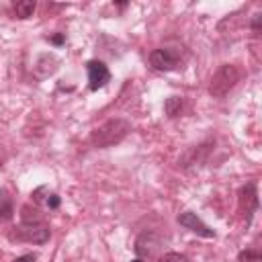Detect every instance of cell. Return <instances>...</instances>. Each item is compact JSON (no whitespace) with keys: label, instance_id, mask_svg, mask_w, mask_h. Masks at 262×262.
<instances>
[{"label":"cell","instance_id":"obj_8","mask_svg":"<svg viewBox=\"0 0 262 262\" xmlns=\"http://www.w3.org/2000/svg\"><path fill=\"white\" fill-rule=\"evenodd\" d=\"M176 221H178L184 229H188L190 233H196L199 237H207V239H211V237L217 235L215 229H211V227H209L196 213H192V211H182V213H178Z\"/></svg>","mask_w":262,"mask_h":262},{"label":"cell","instance_id":"obj_4","mask_svg":"<svg viewBox=\"0 0 262 262\" xmlns=\"http://www.w3.org/2000/svg\"><path fill=\"white\" fill-rule=\"evenodd\" d=\"M133 248H135L137 258H141V260H145V258H156V256L160 254V250H162V237H160V233L154 231V229H143V231L137 235Z\"/></svg>","mask_w":262,"mask_h":262},{"label":"cell","instance_id":"obj_14","mask_svg":"<svg viewBox=\"0 0 262 262\" xmlns=\"http://www.w3.org/2000/svg\"><path fill=\"white\" fill-rule=\"evenodd\" d=\"M31 196H33V201H35L37 205H43V207H47L49 211H57L59 205H61V196H59L57 192H51L49 188H45V196H35V194H31Z\"/></svg>","mask_w":262,"mask_h":262},{"label":"cell","instance_id":"obj_19","mask_svg":"<svg viewBox=\"0 0 262 262\" xmlns=\"http://www.w3.org/2000/svg\"><path fill=\"white\" fill-rule=\"evenodd\" d=\"M260 18H262L260 14H254V18H252V33H256V35L260 33Z\"/></svg>","mask_w":262,"mask_h":262},{"label":"cell","instance_id":"obj_10","mask_svg":"<svg viewBox=\"0 0 262 262\" xmlns=\"http://www.w3.org/2000/svg\"><path fill=\"white\" fill-rule=\"evenodd\" d=\"M57 66H59V59L53 53H41L33 66V74H35V78L45 80L57 72Z\"/></svg>","mask_w":262,"mask_h":262},{"label":"cell","instance_id":"obj_18","mask_svg":"<svg viewBox=\"0 0 262 262\" xmlns=\"http://www.w3.org/2000/svg\"><path fill=\"white\" fill-rule=\"evenodd\" d=\"M12 262H37V254H33V252H29V254H23V256H18V258H14Z\"/></svg>","mask_w":262,"mask_h":262},{"label":"cell","instance_id":"obj_3","mask_svg":"<svg viewBox=\"0 0 262 262\" xmlns=\"http://www.w3.org/2000/svg\"><path fill=\"white\" fill-rule=\"evenodd\" d=\"M182 55L178 47H156L149 53V66L156 72H172L180 66Z\"/></svg>","mask_w":262,"mask_h":262},{"label":"cell","instance_id":"obj_13","mask_svg":"<svg viewBox=\"0 0 262 262\" xmlns=\"http://www.w3.org/2000/svg\"><path fill=\"white\" fill-rule=\"evenodd\" d=\"M182 108H184V98H182V96H168V98L164 100V113H166L168 119L180 117Z\"/></svg>","mask_w":262,"mask_h":262},{"label":"cell","instance_id":"obj_16","mask_svg":"<svg viewBox=\"0 0 262 262\" xmlns=\"http://www.w3.org/2000/svg\"><path fill=\"white\" fill-rule=\"evenodd\" d=\"M160 262H190V260L180 252H166L160 256Z\"/></svg>","mask_w":262,"mask_h":262},{"label":"cell","instance_id":"obj_15","mask_svg":"<svg viewBox=\"0 0 262 262\" xmlns=\"http://www.w3.org/2000/svg\"><path fill=\"white\" fill-rule=\"evenodd\" d=\"M237 262H262V254L256 248H246L237 254Z\"/></svg>","mask_w":262,"mask_h":262},{"label":"cell","instance_id":"obj_11","mask_svg":"<svg viewBox=\"0 0 262 262\" xmlns=\"http://www.w3.org/2000/svg\"><path fill=\"white\" fill-rule=\"evenodd\" d=\"M14 217V201L6 188H0V223H8Z\"/></svg>","mask_w":262,"mask_h":262},{"label":"cell","instance_id":"obj_2","mask_svg":"<svg viewBox=\"0 0 262 262\" xmlns=\"http://www.w3.org/2000/svg\"><path fill=\"white\" fill-rule=\"evenodd\" d=\"M242 78V72L237 66L233 63H221L219 70L213 74L211 78V84H209V94L215 96V98H223L229 94V90L235 88V84L239 82Z\"/></svg>","mask_w":262,"mask_h":262},{"label":"cell","instance_id":"obj_20","mask_svg":"<svg viewBox=\"0 0 262 262\" xmlns=\"http://www.w3.org/2000/svg\"><path fill=\"white\" fill-rule=\"evenodd\" d=\"M129 262H143L141 258H133V260H129Z\"/></svg>","mask_w":262,"mask_h":262},{"label":"cell","instance_id":"obj_7","mask_svg":"<svg viewBox=\"0 0 262 262\" xmlns=\"http://www.w3.org/2000/svg\"><path fill=\"white\" fill-rule=\"evenodd\" d=\"M86 74H88V88L92 92L104 88L111 82V70L100 59H88L86 61Z\"/></svg>","mask_w":262,"mask_h":262},{"label":"cell","instance_id":"obj_12","mask_svg":"<svg viewBox=\"0 0 262 262\" xmlns=\"http://www.w3.org/2000/svg\"><path fill=\"white\" fill-rule=\"evenodd\" d=\"M37 10V2L35 0H18L12 4V12L16 18H31Z\"/></svg>","mask_w":262,"mask_h":262},{"label":"cell","instance_id":"obj_6","mask_svg":"<svg viewBox=\"0 0 262 262\" xmlns=\"http://www.w3.org/2000/svg\"><path fill=\"white\" fill-rule=\"evenodd\" d=\"M237 203H239V211L246 215V225H250L254 213L258 211V188H256V182H246L244 186H239Z\"/></svg>","mask_w":262,"mask_h":262},{"label":"cell","instance_id":"obj_17","mask_svg":"<svg viewBox=\"0 0 262 262\" xmlns=\"http://www.w3.org/2000/svg\"><path fill=\"white\" fill-rule=\"evenodd\" d=\"M47 41L53 43V45H63V43H66V33H57V35H53V37H47Z\"/></svg>","mask_w":262,"mask_h":262},{"label":"cell","instance_id":"obj_9","mask_svg":"<svg viewBox=\"0 0 262 262\" xmlns=\"http://www.w3.org/2000/svg\"><path fill=\"white\" fill-rule=\"evenodd\" d=\"M213 147H215V141H213V139H207V141H203V143H199V145H192V147H188V149L180 156L178 164H180L182 168H190V166L203 164V162H207V158H209V154L213 151Z\"/></svg>","mask_w":262,"mask_h":262},{"label":"cell","instance_id":"obj_5","mask_svg":"<svg viewBox=\"0 0 262 262\" xmlns=\"http://www.w3.org/2000/svg\"><path fill=\"white\" fill-rule=\"evenodd\" d=\"M16 233L14 237L16 239H23V242H33L37 246H43L49 235H51V229L45 221H35V223H20L18 227H14Z\"/></svg>","mask_w":262,"mask_h":262},{"label":"cell","instance_id":"obj_1","mask_svg":"<svg viewBox=\"0 0 262 262\" xmlns=\"http://www.w3.org/2000/svg\"><path fill=\"white\" fill-rule=\"evenodd\" d=\"M131 131V123L127 119H121V117H115V119H108L104 121L102 125H98L92 133H90V143L94 147H113L117 143H121Z\"/></svg>","mask_w":262,"mask_h":262}]
</instances>
